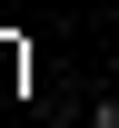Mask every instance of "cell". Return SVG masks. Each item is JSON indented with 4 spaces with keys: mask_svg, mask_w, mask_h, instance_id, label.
<instances>
[{
    "mask_svg": "<svg viewBox=\"0 0 119 128\" xmlns=\"http://www.w3.org/2000/svg\"><path fill=\"white\" fill-rule=\"evenodd\" d=\"M20 69H30V49H20V40H0V98L20 89Z\"/></svg>",
    "mask_w": 119,
    "mask_h": 128,
    "instance_id": "obj_1",
    "label": "cell"
}]
</instances>
